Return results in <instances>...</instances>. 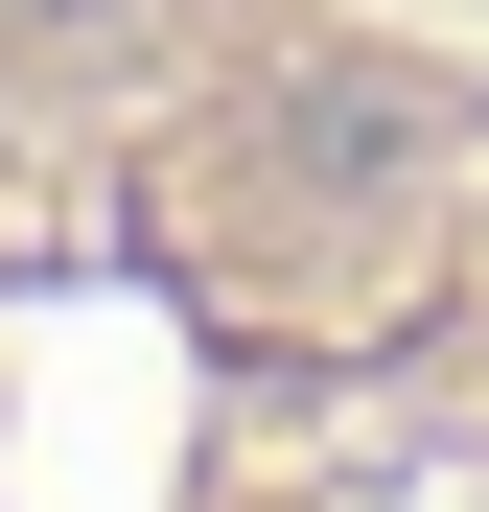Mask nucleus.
Returning a JSON list of instances; mask_svg holds the SVG:
<instances>
[{
    "label": "nucleus",
    "instance_id": "obj_1",
    "mask_svg": "<svg viewBox=\"0 0 489 512\" xmlns=\"http://www.w3.org/2000/svg\"><path fill=\"white\" fill-rule=\"evenodd\" d=\"M70 24H117V0H0V47H70Z\"/></svg>",
    "mask_w": 489,
    "mask_h": 512
}]
</instances>
